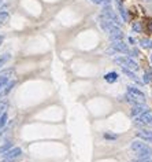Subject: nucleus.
<instances>
[{"label":"nucleus","instance_id":"2eb2a0df","mask_svg":"<svg viewBox=\"0 0 152 162\" xmlns=\"http://www.w3.org/2000/svg\"><path fill=\"white\" fill-rule=\"evenodd\" d=\"M122 71H123V73H125V74H126L129 78H132V80H134V81H137V82H139V78H137L136 74L133 73V70H129V69H126V68H122Z\"/></svg>","mask_w":152,"mask_h":162},{"label":"nucleus","instance_id":"cd10ccee","mask_svg":"<svg viewBox=\"0 0 152 162\" xmlns=\"http://www.w3.org/2000/svg\"><path fill=\"white\" fill-rule=\"evenodd\" d=\"M148 30H149V33H152V20L148 22Z\"/></svg>","mask_w":152,"mask_h":162},{"label":"nucleus","instance_id":"c85d7f7f","mask_svg":"<svg viewBox=\"0 0 152 162\" xmlns=\"http://www.w3.org/2000/svg\"><path fill=\"white\" fill-rule=\"evenodd\" d=\"M3 40H4V39H3V36H0V46H1V43H3Z\"/></svg>","mask_w":152,"mask_h":162},{"label":"nucleus","instance_id":"9d476101","mask_svg":"<svg viewBox=\"0 0 152 162\" xmlns=\"http://www.w3.org/2000/svg\"><path fill=\"white\" fill-rule=\"evenodd\" d=\"M136 136L139 137V139L144 140V142H148V143H152V132L151 130H137L136 132Z\"/></svg>","mask_w":152,"mask_h":162},{"label":"nucleus","instance_id":"393cba45","mask_svg":"<svg viewBox=\"0 0 152 162\" xmlns=\"http://www.w3.org/2000/svg\"><path fill=\"white\" fill-rule=\"evenodd\" d=\"M6 107H7V103L6 102H3V103H0V116L4 113V110H6Z\"/></svg>","mask_w":152,"mask_h":162},{"label":"nucleus","instance_id":"dca6fc26","mask_svg":"<svg viewBox=\"0 0 152 162\" xmlns=\"http://www.w3.org/2000/svg\"><path fill=\"white\" fill-rule=\"evenodd\" d=\"M8 18H10L8 13H4V11H1V13H0V26L6 25L7 21H8Z\"/></svg>","mask_w":152,"mask_h":162},{"label":"nucleus","instance_id":"f03ea898","mask_svg":"<svg viewBox=\"0 0 152 162\" xmlns=\"http://www.w3.org/2000/svg\"><path fill=\"white\" fill-rule=\"evenodd\" d=\"M115 62H117L121 68H126V69L133 70V71L139 69V63H137L136 61H133L132 58H129V56H119V58H115Z\"/></svg>","mask_w":152,"mask_h":162},{"label":"nucleus","instance_id":"412c9836","mask_svg":"<svg viewBox=\"0 0 152 162\" xmlns=\"http://www.w3.org/2000/svg\"><path fill=\"white\" fill-rule=\"evenodd\" d=\"M10 58H11L10 54H4V55L1 56V58H0V68H1V66H3L4 63H7V62L10 61Z\"/></svg>","mask_w":152,"mask_h":162},{"label":"nucleus","instance_id":"4be33fe9","mask_svg":"<svg viewBox=\"0 0 152 162\" xmlns=\"http://www.w3.org/2000/svg\"><path fill=\"white\" fill-rule=\"evenodd\" d=\"M142 81H144L145 84L151 82V81H152V73H145V74H144V78H142Z\"/></svg>","mask_w":152,"mask_h":162},{"label":"nucleus","instance_id":"7c9ffc66","mask_svg":"<svg viewBox=\"0 0 152 162\" xmlns=\"http://www.w3.org/2000/svg\"><path fill=\"white\" fill-rule=\"evenodd\" d=\"M0 96H1V94H0Z\"/></svg>","mask_w":152,"mask_h":162},{"label":"nucleus","instance_id":"20e7f679","mask_svg":"<svg viewBox=\"0 0 152 162\" xmlns=\"http://www.w3.org/2000/svg\"><path fill=\"white\" fill-rule=\"evenodd\" d=\"M22 155V150L19 147H14V148H10L7 152L3 154V161L4 162H10V161H14L18 157Z\"/></svg>","mask_w":152,"mask_h":162},{"label":"nucleus","instance_id":"7ed1b4c3","mask_svg":"<svg viewBox=\"0 0 152 162\" xmlns=\"http://www.w3.org/2000/svg\"><path fill=\"white\" fill-rule=\"evenodd\" d=\"M127 95L132 96L133 99H136V100L139 102V103H141V104L145 102V95L142 94L139 88L133 87V85H129V87H127Z\"/></svg>","mask_w":152,"mask_h":162},{"label":"nucleus","instance_id":"f257e3e1","mask_svg":"<svg viewBox=\"0 0 152 162\" xmlns=\"http://www.w3.org/2000/svg\"><path fill=\"white\" fill-rule=\"evenodd\" d=\"M132 150L136 152L139 158H151L152 157V148L140 140H134L132 143Z\"/></svg>","mask_w":152,"mask_h":162},{"label":"nucleus","instance_id":"c756f323","mask_svg":"<svg viewBox=\"0 0 152 162\" xmlns=\"http://www.w3.org/2000/svg\"><path fill=\"white\" fill-rule=\"evenodd\" d=\"M151 62H152V55H151Z\"/></svg>","mask_w":152,"mask_h":162},{"label":"nucleus","instance_id":"6ab92c4d","mask_svg":"<svg viewBox=\"0 0 152 162\" xmlns=\"http://www.w3.org/2000/svg\"><path fill=\"white\" fill-rule=\"evenodd\" d=\"M118 7H119V13H121V15H122V20L127 21V14H126V11H125V8H123V6L121 4V2H118Z\"/></svg>","mask_w":152,"mask_h":162},{"label":"nucleus","instance_id":"423d86ee","mask_svg":"<svg viewBox=\"0 0 152 162\" xmlns=\"http://www.w3.org/2000/svg\"><path fill=\"white\" fill-rule=\"evenodd\" d=\"M134 124L136 125H152V113L145 111V113L137 116Z\"/></svg>","mask_w":152,"mask_h":162},{"label":"nucleus","instance_id":"39448f33","mask_svg":"<svg viewBox=\"0 0 152 162\" xmlns=\"http://www.w3.org/2000/svg\"><path fill=\"white\" fill-rule=\"evenodd\" d=\"M103 15L104 16H107V18H110L111 21H113L115 25H121V21H119V18H118V15H117V13L113 10V7L110 6V4H107V6H104V8H103Z\"/></svg>","mask_w":152,"mask_h":162},{"label":"nucleus","instance_id":"ddd939ff","mask_svg":"<svg viewBox=\"0 0 152 162\" xmlns=\"http://www.w3.org/2000/svg\"><path fill=\"white\" fill-rule=\"evenodd\" d=\"M104 80H106L107 82H110V84L117 82L118 81V73H115V71H110V73L104 74Z\"/></svg>","mask_w":152,"mask_h":162},{"label":"nucleus","instance_id":"f8f14e48","mask_svg":"<svg viewBox=\"0 0 152 162\" xmlns=\"http://www.w3.org/2000/svg\"><path fill=\"white\" fill-rule=\"evenodd\" d=\"M145 111H148V109H147L144 104H136V106H133L132 107V116L133 117H137V116H140V114H142V113H145Z\"/></svg>","mask_w":152,"mask_h":162},{"label":"nucleus","instance_id":"1a4fd4ad","mask_svg":"<svg viewBox=\"0 0 152 162\" xmlns=\"http://www.w3.org/2000/svg\"><path fill=\"white\" fill-rule=\"evenodd\" d=\"M108 33H110V40H111V41H115V40H122L123 39V33H122V30H121L118 26H114V28Z\"/></svg>","mask_w":152,"mask_h":162},{"label":"nucleus","instance_id":"9b49d317","mask_svg":"<svg viewBox=\"0 0 152 162\" xmlns=\"http://www.w3.org/2000/svg\"><path fill=\"white\" fill-rule=\"evenodd\" d=\"M13 71H14L13 69H10L8 71H4V73L0 74V89L7 85V82H8V80H10V76L13 74Z\"/></svg>","mask_w":152,"mask_h":162},{"label":"nucleus","instance_id":"a211bd4d","mask_svg":"<svg viewBox=\"0 0 152 162\" xmlns=\"http://www.w3.org/2000/svg\"><path fill=\"white\" fill-rule=\"evenodd\" d=\"M140 44H141V47H144V48H151L152 41L148 39H141L140 40Z\"/></svg>","mask_w":152,"mask_h":162},{"label":"nucleus","instance_id":"6e6552de","mask_svg":"<svg viewBox=\"0 0 152 162\" xmlns=\"http://www.w3.org/2000/svg\"><path fill=\"white\" fill-rule=\"evenodd\" d=\"M111 48L115 52H122V54H129L130 52L127 44H125L122 40H115V41H113L111 43Z\"/></svg>","mask_w":152,"mask_h":162},{"label":"nucleus","instance_id":"bb28decb","mask_svg":"<svg viewBox=\"0 0 152 162\" xmlns=\"http://www.w3.org/2000/svg\"><path fill=\"white\" fill-rule=\"evenodd\" d=\"M136 162H152L149 158H139V161H136Z\"/></svg>","mask_w":152,"mask_h":162},{"label":"nucleus","instance_id":"5701e85b","mask_svg":"<svg viewBox=\"0 0 152 162\" xmlns=\"http://www.w3.org/2000/svg\"><path fill=\"white\" fill-rule=\"evenodd\" d=\"M141 29H142V28H141V23H140V22H134V23H133V30H134V32H141Z\"/></svg>","mask_w":152,"mask_h":162},{"label":"nucleus","instance_id":"a878e982","mask_svg":"<svg viewBox=\"0 0 152 162\" xmlns=\"http://www.w3.org/2000/svg\"><path fill=\"white\" fill-rule=\"evenodd\" d=\"M104 137H106V139H117V136H114V135H108V133H104Z\"/></svg>","mask_w":152,"mask_h":162},{"label":"nucleus","instance_id":"b1692460","mask_svg":"<svg viewBox=\"0 0 152 162\" xmlns=\"http://www.w3.org/2000/svg\"><path fill=\"white\" fill-rule=\"evenodd\" d=\"M91 2H93L95 4H103V6L110 4V0H91Z\"/></svg>","mask_w":152,"mask_h":162},{"label":"nucleus","instance_id":"4468645a","mask_svg":"<svg viewBox=\"0 0 152 162\" xmlns=\"http://www.w3.org/2000/svg\"><path fill=\"white\" fill-rule=\"evenodd\" d=\"M10 148H13V143H11V142H6L3 146H0V155H3L4 152H7Z\"/></svg>","mask_w":152,"mask_h":162},{"label":"nucleus","instance_id":"f3484780","mask_svg":"<svg viewBox=\"0 0 152 162\" xmlns=\"http://www.w3.org/2000/svg\"><path fill=\"white\" fill-rule=\"evenodd\" d=\"M15 81H10V82H8V85H6V88H4V91H3V94L4 95H7V94H10L11 92V89H13L14 87H15Z\"/></svg>","mask_w":152,"mask_h":162},{"label":"nucleus","instance_id":"aec40b11","mask_svg":"<svg viewBox=\"0 0 152 162\" xmlns=\"http://www.w3.org/2000/svg\"><path fill=\"white\" fill-rule=\"evenodd\" d=\"M7 120H8V116H7V113H3L1 116H0V129L4 127L7 124Z\"/></svg>","mask_w":152,"mask_h":162},{"label":"nucleus","instance_id":"0eeeda50","mask_svg":"<svg viewBox=\"0 0 152 162\" xmlns=\"http://www.w3.org/2000/svg\"><path fill=\"white\" fill-rule=\"evenodd\" d=\"M99 25H100V28L104 30V32H110L111 29H113L114 26H117L115 23L113 22V21L110 20V18H107V16H104V15H100L99 16Z\"/></svg>","mask_w":152,"mask_h":162}]
</instances>
